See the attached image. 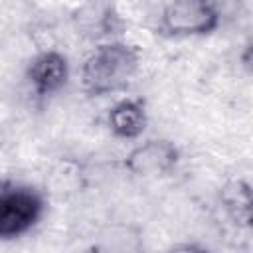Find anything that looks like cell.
<instances>
[{
  "mask_svg": "<svg viewBox=\"0 0 253 253\" xmlns=\"http://www.w3.org/2000/svg\"><path fill=\"white\" fill-rule=\"evenodd\" d=\"M221 24V12L210 0H174L162 6L158 32L166 38H204Z\"/></svg>",
  "mask_w": 253,
  "mask_h": 253,
  "instance_id": "2",
  "label": "cell"
},
{
  "mask_svg": "<svg viewBox=\"0 0 253 253\" xmlns=\"http://www.w3.org/2000/svg\"><path fill=\"white\" fill-rule=\"evenodd\" d=\"M83 253H107V251H103V249H99V247H91V249H87V251H83Z\"/></svg>",
  "mask_w": 253,
  "mask_h": 253,
  "instance_id": "10",
  "label": "cell"
},
{
  "mask_svg": "<svg viewBox=\"0 0 253 253\" xmlns=\"http://www.w3.org/2000/svg\"><path fill=\"white\" fill-rule=\"evenodd\" d=\"M219 202L225 215L237 225L249 229L251 225V186L247 180L237 178L227 182L219 192Z\"/></svg>",
  "mask_w": 253,
  "mask_h": 253,
  "instance_id": "7",
  "label": "cell"
},
{
  "mask_svg": "<svg viewBox=\"0 0 253 253\" xmlns=\"http://www.w3.org/2000/svg\"><path fill=\"white\" fill-rule=\"evenodd\" d=\"M43 196L32 186L8 184L0 188V239L28 233L43 215Z\"/></svg>",
  "mask_w": 253,
  "mask_h": 253,
  "instance_id": "3",
  "label": "cell"
},
{
  "mask_svg": "<svg viewBox=\"0 0 253 253\" xmlns=\"http://www.w3.org/2000/svg\"><path fill=\"white\" fill-rule=\"evenodd\" d=\"M166 253H211V251L198 241H184V243H176Z\"/></svg>",
  "mask_w": 253,
  "mask_h": 253,
  "instance_id": "9",
  "label": "cell"
},
{
  "mask_svg": "<svg viewBox=\"0 0 253 253\" xmlns=\"http://www.w3.org/2000/svg\"><path fill=\"white\" fill-rule=\"evenodd\" d=\"M77 28L83 30V34L91 38H107L109 34H115L121 20L119 14L109 4H89L77 10L75 14Z\"/></svg>",
  "mask_w": 253,
  "mask_h": 253,
  "instance_id": "8",
  "label": "cell"
},
{
  "mask_svg": "<svg viewBox=\"0 0 253 253\" xmlns=\"http://www.w3.org/2000/svg\"><path fill=\"white\" fill-rule=\"evenodd\" d=\"M71 69L65 53L57 49H45L34 55L26 69V79L38 97H51L59 93L69 81Z\"/></svg>",
  "mask_w": 253,
  "mask_h": 253,
  "instance_id": "5",
  "label": "cell"
},
{
  "mask_svg": "<svg viewBox=\"0 0 253 253\" xmlns=\"http://www.w3.org/2000/svg\"><path fill=\"white\" fill-rule=\"evenodd\" d=\"M140 65V49L123 40L95 45L81 63V89L89 97H105L125 91Z\"/></svg>",
  "mask_w": 253,
  "mask_h": 253,
  "instance_id": "1",
  "label": "cell"
},
{
  "mask_svg": "<svg viewBox=\"0 0 253 253\" xmlns=\"http://www.w3.org/2000/svg\"><path fill=\"white\" fill-rule=\"evenodd\" d=\"M180 162V148L168 138H148L125 156V168L136 178H160Z\"/></svg>",
  "mask_w": 253,
  "mask_h": 253,
  "instance_id": "4",
  "label": "cell"
},
{
  "mask_svg": "<svg viewBox=\"0 0 253 253\" xmlns=\"http://www.w3.org/2000/svg\"><path fill=\"white\" fill-rule=\"evenodd\" d=\"M109 130L123 140L138 138L148 125V111L146 103L136 97H125L117 101L107 113Z\"/></svg>",
  "mask_w": 253,
  "mask_h": 253,
  "instance_id": "6",
  "label": "cell"
}]
</instances>
